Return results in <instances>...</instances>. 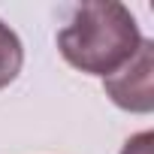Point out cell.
Returning a JSON list of instances; mask_svg holds the SVG:
<instances>
[{
	"mask_svg": "<svg viewBox=\"0 0 154 154\" xmlns=\"http://www.w3.org/2000/svg\"><path fill=\"white\" fill-rule=\"evenodd\" d=\"M151 145H154V133L145 130V133H136L124 142L121 154H151Z\"/></svg>",
	"mask_w": 154,
	"mask_h": 154,
	"instance_id": "4",
	"label": "cell"
},
{
	"mask_svg": "<svg viewBox=\"0 0 154 154\" xmlns=\"http://www.w3.org/2000/svg\"><path fill=\"white\" fill-rule=\"evenodd\" d=\"M21 63H24V48H21L18 33L0 21V91L18 79Z\"/></svg>",
	"mask_w": 154,
	"mask_h": 154,
	"instance_id": "3",
	"label": "cell"
},
{
	"mask_svg": "<svg viewBox=\"0 0 154 154\" xmlns=\"http://www.w3.org/2000/svg\"><path fill=\"white\" fill-rule=\"evenodd\" d=\"M154 42L151 39H142L136 54L112 75L103 79V88H106V97L118 106V109H127V112H151L154 109Z\"/></svg>",
	"mask_w": 154,
	"mask_h": 154,
	"instance_id": "2",
	"label": "cell"
},
{
	"mask_svg": "<svg viewBox=\"0 0 154 154\" xmlns=\"http://www.w3.org/2000/svg\"><path fill=\"white\" fill-rule=\"evenodd\" d=\"M142 33L133 12L124 3H82L69 24L57 33V48L63 60L88 75L118 72L139 48Z\"/></svg>",
	"mask_w": 154,
	"mask_h": 154,
	"instance_id": "1",
	"label": "cell"
}]
</instances>
